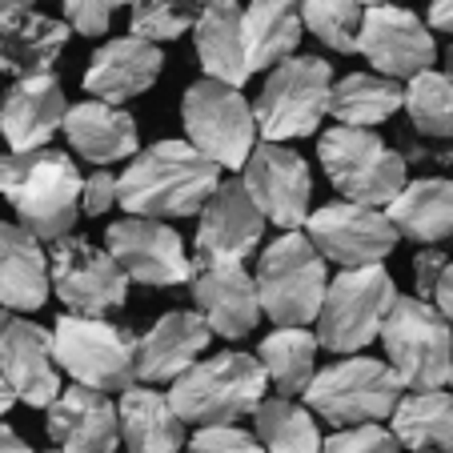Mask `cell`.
Listing matches in <instances>:
<instances>
[{
    "label": "cell",
    "instance_id": "obj_38",
    "mask_svg": "<svg viewBox=\"0 0 453 453\" xmlns=\"http://www.w3.org/2000/svg\"><path fill=\"white\" fill-rule=\"evenodd\" d=\"M321 453H402V441L381 421L337 426V434L321 437Z\"/></svg>",
    "mask_w": 453,
    "mask_h": 453
},
{
    "label": "cell",
    "instance_id": "obj_37",
    "mask_svg": "<svg viewBox=\"0 0 453 453\" xmlns=\"http://www.w3.org/2000/svg\"><path fill=\"white\" fill-rule=\"evenodd\" d=\"M301 25L334 52H357V28H361V0H297Z\"/></svg>",
    "mask_w": 453,
    "mask_h": 453
},
{
    "label": "cell",
    "instance_id": "obj_47",
    "mask_svg": "<svg viewBox=\"0 0 453 453\" xmlns=\"http://www.w3.org/2000/svg\"><path fill=\"white\" fill-rule=\"evenodd\" d=\"M12 405H17V394H12V389H9V381L0 377V421H4V413H9Z\"/></svg>",
    "mask_w": 453,
    "mask_h": 453
},
{
    "label": "cell",
    "instance_id": "obj_34",
    "mask_svg": "<svg viewBox=\"0 0 453 453\" xmlns=\"http://www.w3.org/2000/svg\"><path fill=\"white\" fill-rule=\"evenodd\" d=\"M257 441L265 453H321V429L309 405H297L293 397H261L253 410Z\"/></svg>",
    "mask_w": 453,
    "mask_h": 453
},
{
    "label": "cell",
    "instance_id": "obj_21",
    "mask_svg": "<svg viewBox=\"0 0 453 453\" xmlns=\"http://www.w3.org/2000/svg\"><path fill=\"white\" fill-rule=\"evenodd\" d=\"M49 437L60 453H112L120 449V426H117V405L109 394L88 389V385L73 381L69 389H60L49 402Z\"/></svg>",
    "mask_w": 453,
    "mask_h": 453
},
{
    "label": "cell",
    "instance_id": "obj_24",
    "mask_svg": "<svg viewBox=\"0 0 453 453\" xmlns=\"http://www.w3.org/2000/svg\"><path fill=\"white\" fill-rule=\"evenodd\" d=\"M60 133L69 137V149L81 157V161L96 165V169H109L117 161H128V157L141 149V128H137V117L125 112L120 104H109V101H88L73 104L65 112V125Z\"/></svg>",
    "mask_w": 453,
    "mask_h": 453
},
{
    "label": "cell",
    "instance_id": "obj_28",
    "mask_svg": "<svg viewBox=\"0 0 453 453\" xmlns=\"http://www.w3.org/2000/svg\"><path fill=\"white\" fill-rule=\"evenodd\" d=\"M193 44H197V60L205 69V77L237 85V88L253 77L237 0H205V9H201L197 25H193Z\"/></svg>",
    "mask_w": 453,
    "mask_h": 453
},
{
    "label": "cell",
    "instance_id": "obj_20",
    "mask_svg": "<svg viewBox=\"0 0 453 453\" xmlns=\"http://www.w3.org/2000/svg\"><path fill=\"white\" fill-rule=\"evenodd\" d=\"M65 85L57 73H33V77H12L9 93L0 101V137L12 153L41 149L65 125Z\"/></svg>",
    "mask_w": 453,
    "mask_h": 453
},
{
    "label": "cell",
    "instance_id": "obj_43",
    "mask_svg": "<svg viewBox=\"0 0 453 453\" xmlns=\"http://www.w3.org/2000/svg\"><path fill=\"white\" fill-rule=\"evenodd\" d=\"M429 301H434L437 313H441L445 321H449V329H453V261H445V269H441V277H437Z\"/></svg>",
    "mask_w": 453,
    "mask_h": 453
},
{
    "label": "cell",
    "instance_id": "obj_1",
    "mask_svg": "<svg viewBox=\"0 0 453 453\" xmlns=\"http://www.w3.org/2000/svg\"><path fill=\"white\" fill-rule=\"evenodd\" d=\"M217 180L221 169L188 141H157L149 149H137L117 173V205L137 217L180 221L201 213Z\"/></svg>",
    "mask_w": 453,
    "mask_h": 453
},
{
    "label": "cell",
    "instance_id": "obj_54",
    "mask_svg": "<svg viewBox=\"0 0 453 453\" xmlns=\"http://www.w3.org/2000/svg\"><path fill=\"white\" fill-rule=\"evenodd\" d=\"M44 453H60V449H44Z\"/></svg>",
    "mask_w": 453,
    "mask_h": 453
},
{
    "label": "cell",
    "instance_id": "obj_33",
    "mask_svg": "<svg viewBox=\"0 0 453 453\" xmlns=\"http://www.w3.org/2000/svg\"><path fill=\"white\" fill-rule=\"evenodd\" d=\"M317 334H309L305 326H277L265 342L257 345V361L265 369L269 385L281 397L305 394L309 377L317 373Z\"/></svg>",
    "mask_w": 453,
    "mask_h": 453
},
{
    "label": "cell",
    "instance_id": "obj_12",
    "mask_svg": "<svg viewBox=\"0 0 453 453\" xmlns=\"http://www.w3.org/2000/svg\"><path fill=\"white\" fill-rule=\"evenodd\" d=\"M49 285L69 313H112L128 301V277L117 265V257L109 249L93 245V241L65 233L52 241L49 253Z\"/></svg>",
    "mask_w": 453,
    "mask_h": 453
},
{
    "label": "cell",
    "instance_id": "obj_50",
    "mask_svg": "<svg viewBox=\"0 0 453 453\" xmlns=\"http://www.w3.org/2000/svg\"><path fill=\"white\" fill-rule=\"evenodd\" d=\"M361 4H397V0H361Z\"/></svg>",
    "mask_w": 453,
    "mask_h": 453
},
{
    "label": "cell",
    "instance_id": "obj_45",
    "mask_svg": "<svg viewBox=\"0 0 453 453\" xmlns=\"http://www.w3.org/2000/svg\"><path fill=\"white\" fill-rule=\"evenodd\" d=\"M429 28H437V33L453 36V0H429Z\"/></svg>",
    "mask_w": 453,
    "mask_h": 453
},
{
    "label": "cell",
    "instance_id": "obj_4",
    "mask_svg": "<svg viewBox=\"0 0 453 453\" xmlns=\"http://www.w3.org/2000/svg\"><path fill=\"white\" fill-rule=\"evenodd\" d=\"M317 161L342 201L385 209L410 180V161L381 133L357 125H334L317 141Z\"/></svg>",
    "mask_w": 453,
    "mask_h": 453
},
{
    "label": "cell",
    "instance_id": "obj_55",
    "mask_svg": "<svg viewBox=\"0 0 453 453\" xmlns=\"http://www.w3.org/2000/svg\"><path fill=\"white\" fill-rule=\"evenodd\" d=\"M449 385H453V373H449Z\"/></svg>",
    "mask_w": 453,
    "mask_h": 453
},
{
    "label": "cell",
    "instance_id": "obj_42",
    "mask_svg": "<svg viewBox=\"0 0 453 453\" xmlns=\"http://www.w3.org/2000/svg\"><path fill=\"white\" fill-rule=\"evenodd\" d=\"M445 261H449V257H445L437 245L418 249V257H413V285H418V297L429 301V293H434V285H437V277H441Z\"/></svg>",
    "mask_w": 453,
    "mask_h": 453
},
{
    "label": "cell",
    "instance_id": "obj_10",
    "mask_svg": "<svg viewBox=\"0 0 453 453\" xmlns=\"http://www.w3.org/2000/svg\"><path fill=\"white\" fill-rule=\"evenodd\" d=\"M180 125L185 141L197 153H205L217 169L237 173L257 145V117L253 104L241 96L237 85L201 77L180 96Z\"/></svg>",
    "mask_w": 453,
    "mask_h": 453
},
{
    "label": "cell",
    "instance_id": "obj_40",
    "mask_svg": "<svg viewBox=\"0 0 453 453\" xmlns=\"http://www.w3.org/2000/svg\"><path fill=\"white\" fill-rule=\"evenodd\" d=\"M60 4H65L69 28L81 36H104L117 12V0H60Z\"/></svg>",
    "mask_w": 453,
    "mask_h": 453
},
{
    "label": "cell",
    "instance_id": "obj_39",
    "mask_svg": "<svg viewBox=\"0 0 453 453\" xmlns=\"http://www.w3.org/2000/svg\"><path fill=\"white\" fill-rule=\"evenodd\" d=\"M188 453H265V445L257 441V434L241 429L237 421H217V426H197V434L188 437Z\"/></svg>",
    "mask_w": 453,
    "mask_h": 453
},
{
    "label": "cell",
    "instance_id": "obj_53",
    "mask_svg": "<svg viewBox=\"0 0 453 453\" xmlns=\"http://www.w3.org/2000/svg\"><path fill=\"white\" fill-rule=\"evenodd\" d=\"M117 4H133V0H117Z\"/></svg>",
    "mask_w": 453,
    "mask_h": 453
},
{
    "label": "cell",
    "instance_id": "obj_18",
    "mask_svg": "<svg viewBox=\"0 0 453 453\" xmlns=\"http://www.w3.org/2000/svg\"><path fill=\"white\" fill-rule=\"evenodd\" d=\"M265 225L241 180H217L197 213V261H245L257 253Z\"/></svg>",
    "mask_w": 453,
    "mask_h": 453
},
{
    "label": "cell",
    "instance_id": "obj_26",
    "mask_svg": "<svg viewBox=\"0 0 453 453\" xmlns=\"http://www.w3.org/2000/svg\"><path fill=\"white\" fill-rule=\"evenodd\" d=\"M49 253L36 233L17 221H0V305L36 313L49 301Z\"/></svg>",
    "mask_w": 453,
    "mask_h": 453
},
{
    "label": "cell",
    "instance_id": "obj_6",
    "mask_svg": "<svg viewBox=\"0 0 453 453\" xmlns=\"http://www.w3.org/2000/svg\"><path fill=\"white\" fill-rule=\"evenodd\" d=\"M253 281L261 313L273 326H313L329 285L326 257L317 253L313 241L301 229H285L281 237L265 245Z\"/></svg>",
    "mask_w": 453,
    "mask_h": 453
},
{
    "label": "cell",
    "instance_id": "obj_9",
    "mask_svg": "<svg viewBox=\"0 0 453 453\" xmlns=\"http://www.w3.org/2000/svg\"><path fill=\"white\" fill-rule=\"evenodd\" d=\"M394 301L397 281L385 265L342 269L326 285V301L317 309V345L329 353H357L373 345Z\"/></svg>",
    "mask_w": 453,
    "mask_h": 453
},
{
    "label": "cell",
    "instance_id": "obj_14",
    "mask_svg": "<svg viewBox=\"0 0 453 453\" xmlns=\"http://www.w3.org/2000/svg\"><path fill=\"white\" fill-rule=\"evenodd\" d=\"M241 185L269 225L301 229L313 209V173L285 141H261L241 165Z\"/></svg>",
    "mask_w": 453,
    "mask_h": 453
},
{
    "label": "cell",
    "instance_id": "obj_7",
    "mask_svg": "<svg viewBox=\"0 0 453 453\" xmlns=\"http://www.w3.org/2000/svg\"><path fill=\"white\" fill-rule=\"evenodd\" d=\"M381 345L385 361L397 373L402 389H437L449 385L453 373V329L434 301L426 297H402L389 305L381 321Z\"/></svg>",
    "mask_w": 453,
    "mask_h": 453
},
{
    "label": "cell",
    "instance_id": "obj_46",
    "mask_svg": "<svg viewBox=\"0 0 453 453\" xmlns=\"http://www.w3.org/2000/svg\"><path fill=\"white\" fill-rule=\"evenodd\" d=\"M0 453H33V449H28V441L17 434V429L0 421Z\"/></svg>",
    "mask_w": 453,
    "mask_h": 453
},
{
    "label": "cell",
    "instance_id": "obj_41",
    "mask_svg": "<svg viewBox=\"0 0 453 453\" xmlns=\"http://www.w3.org/2000/svg\"><path fill=\"white\" fill-rule=\"evenodd\" d=\"M112 205H117V177H112L109 169H96L93 177H85V185H81V213L101 217V213H109Z\"/></svg>",
    "mask_w": 453,
    "mask_h": 453
},
{
    "label": "cell",
    "instance_id": "obj_30",
    "mask_svg": "<svg viewBox=\"0 0 453 453\" xmlns=\"http://www.w3.org/2000/svg\"><path fill=\"white\" fill-rule=\"evenodd\" d=\"M241 33H245L249 69H273L277 60L297 52L301 33H305L297 0H249L241 9Z\"/></svg>",
    "mask_w": 453,
    "mask_h": 453
},
{
    "label": "cell",
    "instance_id": "obj_32",
    "mask_svg": "<svg viewBox=\"0 0 453 453\" xmlns=\"http://www.w3.org/2000/svg\"><path fill=\"white\" fill-rule=\"evenodd\" d=\"M402 109V85L381 73H349L329 88V117L337 125L377 128Z\"/></svg>",
    "mask_w": 453,
    "mask_h": 453
},
{
    "label": "cell",
    "instance_id": "obj_31",
    "mask_svg": "<svg viewBox=\"0 0 453 453\" xmlns=\"http://www.w3.org/2000/svg\"><path fill=\"white\" fill-rule=\"evenodd\" d=\"M389 421L402 449H453V394L445 385L402 394Z\"/></svg>",
    "mask_w": 453,
    "mask_h": 453
},
{
    "label": "cell",
    "instance_id": "obj_36",
    "mask_svg": "<svg viewBox=\"0 0 453 453\" xmlns=\"http://www.w3.org/2000/svg\"><path fill=\"white\" fill-rule=\"evenodd\" d=\"M205 0H133L128 4V33L153 44H169L197 25Z\"/></svg>",
    "mask_w": 453,
    "mask_h": 453
},
{
    "label": "cell",
    "instance_id": "obj_23",
    "mask_svg": "<svg viewBox=\"0 0 453 453\" xmlns=\"http://www.w3.org/2000/svg\"><path fill=\"white\" fill-rule=\"evenodd\" d=\"M213 342L197 309H169L137 337V381H173Z\"/></svg>",
    "mask_w": 453,
    "mask_h": 453
},
{
    "label": "cell",
    "instance_id": "obj_44",
    "mask_svg": "<svg viewBox=\"0 0 453 453\" xmlns=\"http://www.w3.org/2000/svg\"><path fill=\"white\" fill-rule=\"evenodd\" d=\"M405 161H434V165H445L453 173V141H441V145L426 149V145H410L405 149Z\"/></svg>",
    "mask_w": 453,
    "mask_h": 453
},
{
    "label": "cell",
    "instance_id": "obj_27",
    "mask_svg": "<svg viewBox=\"0 0 453 453\" xmlns=\"http://www.w3.org/2000/svg\"><path fill=\"white\" fill-rule=\"evenodd\" d=\"M120 445L128 453H180L185 449V421L169 405V397L149 385H128L117 402Z\"/></svg>",
    "mask_w": 453,
    "mask_h": 453
},
{
    "label": "cell",
    "instance_id": "obj_48",
    "mask_svg": "<svg viewBox=\"0 0 453 453\" xmlns=\"http://www.w3.org/2000/svg\"><path fill=\"white\" fill-rule=\"evenodd\" d=\"M36 4H44V0H0V12L4 9H36Z\"/></svg>",
    "mask_w": 453,
    "mask_h": 453
},
{
    "label": "cell",
    "instance_id": "obj_51",
    "mask_svg": "<svg viewBox=\"0 0 453 453\" xmlns=\"http://www.w3.org/2000/svg\"><path fill=\"white\" fill-rule=\"evenodd\" d=\"M418 453H453V449H418Z\"/></svg>",
    "mask_w": 453,
    "mask_h": 453
},
{
    "label": "cell",
    "instance_id": "obj_22",
    "mask_svg": "<svg viewBox=\"0 0 453 453\" xmlns=\"http://www.w3.org/2000/svg\"><path fill=\"white\" fill-rule=\"evenodd\" d=\"M161 69H165L161 44L145 41V36H133V33L117 36V41H104L88 57L85 93L96 96V101L125 104L133 96H145L161 81Z\"/></svg>",
    "mask_w": 453,
    "mask_h": 453
},
{
    "label": "cell",
    "instance_id": "obj_49",
    "mask_svg": "<svg viewBox=\"0 0 453 453\" xmlns=\"http://www.w3.org/2000/svg\"><path fill=\"white\" fill-rule=\"evenodd\" d=\"M445 77L453 81V44H449V49H445Z\"/></svg>",
    "mask_w": 453,
    "mask_h": 453
},
{
    "label": "cell",
    "instance_id": "obj_2",
    "mask_svg": "<svg viewBox=\"0 0 453 453\" xmlns=\"http://www.w3.org/2000/svg\"><path fill=\"white\" fill-rule=\"evenodd\" d=\"M81 177L77 161L60 149H25L0 157V197L17 209L20 225L41 241H57L81 221Z\"/></svg>",
    "mask_w": 453,
    "mask_h": 453
},
{
    "label": "cell",
    "instance_id": "obj_17",
    "mask_svg": "<svg viewBox=\"0 0 453 453\" xmlns=\"http://www.w3.org/2000/svg\"><path fill=\"white\" fill-rule=\"evenodd\" d=\"M188 293L205 326L225 342L249 337L261 321V297L245 261H193Z\"/></svg>",
    "mask_w": 453,
    "mask_h": 453
},
{
    "label": "cell",
    "instance_id": "obj_52",
    "mask_svg": "<svg viewBox=\"0 0 453 453\" xmlns=\"http://www.w3.org/2000/svg\"><path fill=\"white\" fill-rule=\"evenodd\" d=\"M4 321H9V317H4V305H0V329H4Z\"/></svg>",
    "mask_w": 453,
    "mask_h": 453
},
{
    "label": "cell",
    "instance_id": "obj_29",
    "mask_svg": "<svg viewBox=\"0 0 453 453\" xmlns=\"http://www.w3.org/2000/svg\"><path fill=\"white\" fill-rule=\"evenodd\" d=\"M385 217L402 237L418 245H437L453 237V177L405 180L402 193L385 205Z\"/></svg>",
    "mask_w": 453,
    "mask_h": 453
},
{
    "label": "cell",
    "instance_id": "obj_25",
    "mask_svg": "<svg viewBox=\"0 0 453 453\" xmlns=\"http://www.w3.org/2000/svg\"><path fill=\"white\" fill-rule=\"evenodd\" d=\"M69 20L44 17L36 9H4L0 12V73L9 77L52 73L69 44Z\"/></svg>",
    "mask_w": 453,
    "mask_h": 453
},
{
    "label": "cell",
    "instance_id": "obj_11",
    "mask_svg": "<svg viewBox=\"0 0 453 453\" xmlns=\"http://www.w3.org/2000/svg\"><path fill=\"white\" fill-rule=\"evenodd\" d=\"M402 394L405 389L389 369V361L342 353V361L309 377L301 397L329 426H357V421H385Z\"/></svg>",
    "mask_w": 453,
    "mask_h": 453
},
{
    "label": "cell",
    "instance_id": "obj_8",
    "mask_svg": "<svg viewBox=\"0 0 453 453\" xmlns=\"http://www.w3.org/2000/svg\"><path fill=\"white\" fill-rule=\"evenodd\" d=\"M334 65L321 57H285L265 77V88L253 104L261 141H301L313 137L329 112Z\"/></svg>",
    "mask_w": 453,
    "mask_h": 453
},
{
    "label": "cell",
    "instance_id": "obj_3",
    "mask_svg": "<svg viewBox=\"0 0 453 453\" xmlns=\"http://www.w3.org/2000/svg\"><path fill=\"white\" fill-rule=\"evenodd\" d=\"M265 389L269 377L253 353L225 349L213 357H197L180 377H173L165 397L185 426H217L253 413Z\"/></svg>",
    "mask_w": 453,
    "mask_h": 453
},
{
    "label": "cell",
    "instance_id": "obj_5",
    "mask_svg": "<svg viewBox=\"0 0 453 453\" xmlns=\"http://www.w3.org/2000/svg\"><path fill=\"white\" fill-rule=\"evenodd\" d=\"M52 353L73 381L120 394L137 385V334L96 313H65L52 326Z\"/></svg>",
    "mask_w": 453,
    "mask_h": 453
},
{
    "label": "cell",
    "instance_id": "obj_13",
    "mask_svg": "<svg viewBox=\"0 0 453 453\" xmlns=\"http://www.w3.org/2000/svg\"><path fill=\"white\" fill-rule=\"evenodd\" d=\"M301 229L313 241L317 253L342 269L381 265L402 241V233L385 217V209L357 205V201H334V205L309 209Z\"/></svg>",
    "mask_w": 453,
    "mask_h": 453
},
{
    "label": "cell",
    "instance_id": "obj_16",
    "mask_svg": "<svg viewBox=\"0 0 453 453\" xmlns=\"http://www.w3.org/2000/svg\"><path fill=\"white\" fill-rule=\"evenodd\" d=\"M357 52L381 77L410 81L413 73L434 69L437 41L434 28L418 12L402 9V4H365L357 28Z\"/></svg>",
    "mask_w": 453,
    "mask_h": 453
},
{
    "label": "cell",
    "instance_id": "obj_19",
    "mask_svg": "<svg viewBox=\"0 0 453 453\" xmlns=\"http://www.w3.org/2000/svg\"><path fill=\"white\" fill-rule=\"evenodd\" d=\"M0 377L9 381L17 402L49 410V402L65 389L57 353H52V329L36 326L28 317H9L0 329Z\"/></svg>",
    "mask_w": 453,
    "mask_h": 453
},
{
    "label": "cell",
    "instance_id": "obj_35",
    "mask_svg": "<svg viewBox=\"0 0 453 453\" xmlns=\"http://www.w3.org/2000/svg\"><path fill=\"white\" fill-rule=\"evenodd\" d=\"M402 109L421 141H453V81L437 69H421L405 81Z\"/></svg>",
    "mask_w": 453,
    "mask_h": 453
},
{
    "label": "cell",
    "instance_id": "obj_15",
    "mask_svg": "<svg viewBox=\"0 0 453 453\" xmlns=\"http://www.w3.org/2000/svg\"><path fill=\"white\" fill-rule=\"evenodd\" d=\"M104 249L117 257L128 281L149 285V289L188 285V273H193V257L185 253L180 233L165 225L161 217L125 213L104 229Z\"/></svg>",
    "mask_w": 453,
    "mask_h": 453
}]
</instances>
